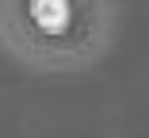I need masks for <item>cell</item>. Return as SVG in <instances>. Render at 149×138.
Wrapping results in <instances>:
<instances>
[{
	"mask_svg": "<svg viewBox=\"0 0 149 138\" xmlns=\"http://www.w3.org/2000/svg\"><path fill=\"white\" fill-rule=\"evenodd\" d=\"M27 15H31V23L38 27V31L57 35V31L69 27L73 4H69V0H27Z\"/></svg>",
	"mask_w": 149,
	"mask_h": 138,
	"instance_id": "cell-1",
	"label": "cell"
}]
</instances>
